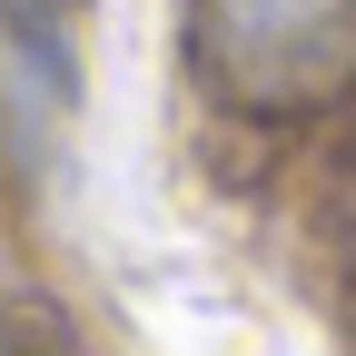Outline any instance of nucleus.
<instances>
[{
    "label": "nucleus",
    "instance_id": "nucleus-1",
    "mask_svg": "<svg viewBox=\"0 0 356 356\" xmlns=\"http://www.w3.org/2000/svg\"><path fill=\"white\" fill-rule=\"evenodd\" d=\"M208 89L297 109L356 79V0H198Z\"/></svg>",
    "mask_w": 356,
    "mask_h": 356
},
{
    "label": "nucleus",
    "instance_id": "nucleus-2",
    "mask_svg": "<svg viewBox=\"0 0 356 356\" xmlns=\"http://www.w3.org/2000/svg\"><path fill=\"white\" fill-rule=\"evenodd\" d=\"M0 40L40 99H79V0H0Z\"/></svg>",
    "mask_w": 356,
    "mask_h": 356
}]
</instances>
